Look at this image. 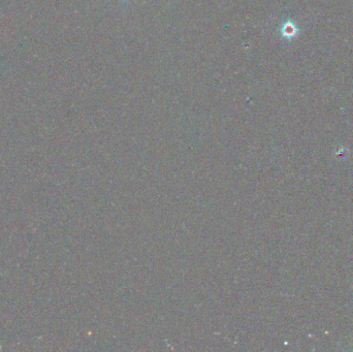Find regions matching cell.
Listing matches in <instances>:
<instances>
[{"label":"cell","instance_id":"6da1fadb","mask_svg":"<svg viewBox=\"0 0 353 352\" xmlns=\"http://www.w3.org/2000/svg\"><path fill=\"white\" fill-rule=\"evenodd\" d=\"M124 2H126V0H124Z\"/></svg>","mask_w":353,"mask_h":352}]
</instances>
